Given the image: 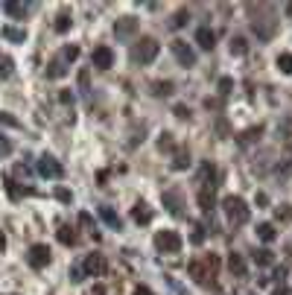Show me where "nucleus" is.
Returning a JSON list of instances; mask_svg holds the SVG:
<instances>
[{
	"label": "nucleus",
	"mask_w": 292,
	"mask_h": 295,
	"mask_svg": "<svg viewBox=\"0 0 292 295\" xmlns=\"http://www.w3.org/2000/svg\"><path fill=\"white\" fill-rule=\"evenodd\" d=\"M216 269H219V257H216V254H205L202 260L190 263V275H193L199 284H208V278L213 281V278H216Z\"/></svg>",
	"instance_id": "obj_1"
},
{
	"label": "nucleus",
	"mask_w": 292,
	"mask_h": 295,
	"mask_svg": "<svg viewBox=\"0 0 292 295\" xmlns=\"http://www.w3.org/2000/svg\"><path fill=\"white\" fill-rule=\"evenodd\" d=\"M158 50H161V44L155 41V38H140L137 44H134V50H131V59L134 62H140V65H149V62H155V56H158Z\"/></svg>",
	"instance_id": "obj_2"
},
{
	"label": "nucleus",
	"mask_w": 292,
	"mask_h": 295,
	"mask_svg": "<svg viewBox=\"0 0 292 295\" xmlns=\"http://www.w3.org/2000/svg\"><path fill=\"white\" fill-rule=\"evenodd\" d=\"M222 208H225L228 219H231L234 225H246V222H249V208H246V202L240 196H228L225 202H222Z\"/></svg>",
	"instance_id": "obj_3"
},
{
	"label": "nucleus",
	"mask_w": 292,
	"mask_h": 295,
	"mask_svg": "<svg viewBox=\"0 0 292 295\" xmlns=\"http://www.w3.org/2000/svg\"><path fill=\"white\" fill-rule=\"evenodd\" d=\"M155 246L164 254H175V252H181V234L178 231H161L155 237Z\"/></svg>",
	"instance_id": "obj_4"
},
{
	"label": "nucleus",
	"mask_w": 292,
	"mask_h": 295,
	"mask_svg": "<svg viewBox=\"0 0 292 295\" xmlns=\"http://www.w3.org/2000/svg\"><path fill=\"white\" fill-rule=\"evenodd\" d=\"M38 172H41L44 178H62V175H65V167L59 164L53 155H41V158H38Z\"/></svg>",
	"instance_id": "obj_5"
},
{
	"label": "nucleus",
	"mask_w": 292,
	"mask_h": 295,
	"mask_svg": "<svg viewBox=\"0 0 292 295\" xmlns=\"http://www.w3.org/2000/svg\"><path fill=\"white\" fill-rule=\"evenodd\" d=\"M27 263H30L33 269H44V266L50 263V249H47L44 243H35L33 249H30V254H27Z\"/></svg>",
	"instance_id": "obj_6"
},
{
	"label": "nucleus",
	"mask_w": 292,
	"mask_h": 295,
	"mask_svg": "<svg viewBox=\"0 0 292 295\" xmlns=\"http://www.w3.org/2000/svg\"><path fill=\"white\" fill-rule=\"evenodd\" d=\"M91 65L99 67V70H108V67L114 65V50H111V47H105V44L97 47V50L91 53Z\"/></svg>",
	"instance_id": "obj_7"
},
{
	"label": "nucleus",
	"mask_w": 292,
	"mask_h": 295,
	"mask_svg": "<svg viewBox=\"0 0 292 295\" xmlns=\"http://www.w3.org/2000/svg\"><path fill=\"white\" fill-rule=\"evenodd\" d=\"M169 47H172L175 59H178V62H181L184 67H193V65H196V53L190 50V47H187V41H172Z\"/></svg>",
	"instance_id": "obj_8"
},
{
	"label": "nucleus",
	"mask_w": 292,
	"mask_h": 295,
	"mask_svg": "<svg viewBox=\"0 0 292 295\" xmlns=\"http://www.w3.org/2000/svg\"><path fill=\"white\" fill-rule=\"evenodd\" d=\"M251 30L257 33L260 41H269V38H272V33H275V21H272V18H263V21H251Z\"/></svg>",
	"instance_id": "obj_9"
},
{
	"label": "nucleus",
	"mask_w": 292,
	"mask_h": 295,
	"mask_svg": "<svg viewBox=\"0 0 292 295\" xmlns=\"http://www.w3.org/2000/svg\"><path fill=\"white\" fill-rule=\"evenodd\" d=\"M196 41H199V47H202V50H213V44H216V33H213L210 27H199V30H196Z\"/></svg>",
	"instance_id": "obj_10"
},
{
	"label": "nucleus",
	"mask_w": 292,
	"mask_h": 295,
	"mask_svg": "<svg viewBox=\"0 0 292 295\" xmlns=\"http://www.w3.org/2000/svg\"><path fill=\"white\" fill-rule=\"evenodd\" d=\"M82 272H88V275H102V272H105V260H102V254H88L85 263H82Z\"/></svg>",
	"instance_id": "obj_11"
},
{
	"label": "nucleus",
	"mask_w": 292,
	"mask_h": 295,
	"mask_svg": "<svg viewBox=\"0 0 292 295\" xmlns=\"http://www.w3.org/2000/svg\"><path fill=\"white\" fill-rule=\"evenodd\" d=\"M164 208H167L169 213H175V216L184 213V211H181V196H178V190H167V193H164Z\"/></svg>",
	"instance_id": "obj_12"
},
{
	"label": "nucleus",
	"mask_w": 292,
	"mask_h": 295,
	"mask_svg": "<svg viewBox=\"0 0 292 295\" xmlns=\"http://www.w3.org/2000/svg\"><path fill=\"white\" fill-rule=\"evenodd\" d=\"M134 30H137V21H134V18H120V21L114 24V35H117V38H129Z\"/></svg>",
	"instance_id": "obj_13"
},
{
	"label": "nucleus",
	"mask_w": 292,
	"mask_h": 295,
	"mask_svg": "<svg viewBox=\"0 0 292 295\" xmlns=\"http://www.w3.org/2000/svg\"><path fill=\"white\" fill-rule=\"evenodd\" d=\"M131 216H134V222H143V225H146V222H152V211H146V205H143V202H137V205H134Z\"/></svg>",
	"instance_id": "obj_14"
},
{
	"label": "nucleus",
	"mask_w": 292,
	"mask_h": 295,
	"mask_svg": "<svg viewBox=\"0 0 292 295\" xmlns=\"http://www.w3.org/2000/svg\"><path fill=\"white\" fill-rule=\"evenodd\" d=\"M228 269H231L237 278H246V260H243L240 254H231V257H228Z\"/></svg>",
	"instance_id": "obj_15"
},
{
	"label": "nucleus",
	"mask_w": 292,
	"mask_h": 295,
	"mask_svg": "<svg viewBox=\"0 0 292 295\" xmlns=\"http://www.w3.org/2000/svg\"><path fill=\"white\" fill-rule=\"evenodd\" d=\"M257 237L263 240V243H272V240L278 237V231H275L272 222H263V225H257Z\"/></svg>",
	"instance_id": "obj_16"
},
{
	"label": "nucleus",
	"mask_w": 292,
	"mask_h": 295,
	"mask_svg": "<svg viewBox=\"0 0 292 295\" xmlns=\"http://www.w3.org/2000/svg\"><path fill=\"white\" fill-rule=\"evenodd\" d=\"M246 50H249V41H246L243 35H234V38H231V53H234V56H246Z\"/></svg>",
	"instance_id": "obj_17"
},
{
	"label": "nucleus",
	"mask_w": 292,
	"mask_h": 295,
	"mask_svg": "<svg viewBox=\"0 0 292 295\" xmlns=\"http://www.w3.org/2000/svg\"><path fill=\"white\" fill-rule=\"evenodd\" d=\"M65 73H67V67H65V62H59V59L50 62V67H47V76H50V79H62Z\"/></svg>",
	"instance_id": "obj_18"
},
{
	"label": "nucleus",
	"mask_w": 292,
	"mask_h": 295,
	"mask_svg": "<svg viewBox=\"0 0 292 295\" xmlns=\"http://www.w3.org/2000/svg\"><path fill=\"white\" fill-rule=\"evenodd\" d=\"M199 205H202L205 213H210V211H213V190H202V193H199Z\"/></svg>",
	"instance_id": "obj_19"
},
{
	"label": "nucleus",
	"mask_w": 292,
	"mask_h": 295,
	"mask_svg": "<svg viewBox=\"0 0 292 295\" xmlns=\"http://www.w3.org/2000/svg\"><path fill=\"white\" fill-rule=\"evenodd\" d=\"M59 243H62V246H73V243H76V234H73L70 225H62V228H59Z\"/></svg>",
	"instance_id": "obj_20"
},
{
	"label": "nucleus",
	"mask_w": 292,
	"mask_h": 295,
	"mask_svg": "<svg viewBox=\"0 0 292 295\" xmlns=\"http://www.w3.org/2000/svg\"><path fill=\"white\" fill-rule=\"evenodd\" d=\"M3 9H6V15H12V18H24L30 6H24V3H6Z\"/></svg>",
	"instance_id": "obj_21"
},
{
	"label": "nucleus",
	"mask_w": 292,
	"mask_h": 295,
	"mask_svg": "<svg viewBox=\"0 0 292 295\" xmlns=\"http://www.w3.org/2000/svg\"><path fill=\"white\" fill-rule=\"evenodd\" d=\"M99 216H102V219H105L111 228H120V216H117L111 208H99Z\"/></svg>",
	"instance_id": "obj_22"
},
{
	"label": "nucleus",
	"mask_w": 292,
	"mask_h": 295,
	"mask_svg": "<svg viewBox=\"0 0 292 295\" xmlns=\"http://www.w3.org/2000/svg\"><path fill=\"white\" fill-rule=\"evenodd\" d=\"M0 35H3V38H9V41H24V38H27L24 30H15V27H3Z\"/></svg>",
	"instance_id": "obj_23"
},
{
	"label": "nucleus",
	"mask_w": 292,
	"mask_h": 295,
	"mask_svg": "<svg viewBox=\"0 0 292 295\" xmlns=\"http://www.w3.org/2000/svg\"><path fill=\"white\" fill-rule=\"evenodd\" d=\"M254 263H260V266H272V263H275V254H272L269 249H260V252H254Z\"/></svg>",
	"instance_id": "obj_24"
},
{
	"label": "nucleus",
	"mask_w": 292,
	"mask_h": 295,
	"mask_svg": "<svg viewBox=\"0 0 292 295\" xmlns=\"http://www.w3.org/2000/svg\"><path fill=\"white\" fill-rule=\"evenodd\" d=\"M175 169H184V167H190V152H184V149H178L175 152V161H172Z\"/></svg>",
	"instance_id": "obj_25"
},
{
	"label": "nucleus",
	"mask_w": 292,
	"mask_h": 295,
	"mask_svg": "<svg viewBox=\"0 0 292 295\" xmlns=\"http://www.w3.org/2000/svg\"><path fill=\"white\" fill-rule=\"evenodd\" d=\"M278 67H281V73H292V53H281L278 56Z\"/></svg>",
	"instance_id": "obj_26"
},
{
	"label": "nucleus",
	"mask_w": 292,
	"mask_h": 295,
	"mask_svg": "<svg viewBox=\"0 0 292 295\" xmlns=\"http://www.w3.org/2000/svg\"><path fill=\"white\" fill-rule=\"evenodd\" d=\"M70 24H73V18H70L67 12H62V15L56 18V30H59V33H67V30H70Z\"/></svg>",
	"instance_id": "obj_27"
},
{
	"label": "nucleus",
	"mask_w": 292,
	"mask_h": 295,
	"mask_svg": "<svg viewBox=\"0 0 292 295\" xmlns=\"http://www.w3.org/2000/svg\"><path fill=\"white\" fill-rule=\"evenodd\" d=\"M260 134H263V129H249V131H243V134H240V143H243V146H246V143H251V140H257Z\"/></svg>",
	"instance_id": "obj_28"
},
{
	"label": "nucleus",
	"mask_w": 292,
	"mask_h": 295,
	"mask_svg": "<svg viewBox=\"0 0 292 295\" xmlns=\"http://www.w3.org/2000/svg\"><path fill=\"white\" fill-rule=\"evenodd\" d=\"M155 97H169L172 94V82H155Z\"/></svg>",
	"instance_id": "obj_29"
},
{
	"label": "nucleus",
	"mask_w": 292,
	"mask_h": 295,
	"mask_svg": "<svg viewBox=\"0 0 292 295\" xmlns=\"http://www.w3.org/2000/svg\"><path fill=\"white\" fill-rule=\"evenodd\" d=\"M275 216H278L281 222H290V219H292V205H284V208H278V211H275Z\"/></svg>",
	"instance_id": "obj_30"
},
{
	"label": "nucleus",
	"mask_w": 292,
	"mask_h": 295,
	"mask_svg": "<svg viewBox=\"0 0 292 295\" xmlns=\"http://www.w3.org/2000/svg\"><path fill=\"white\" fill-rule=\"evenodd\" d=\"M231 88H234V79H231V76H222V79H219V94L228 97V94H231Z\"/></svg>",
	"instance_id": "obj_31"
},
{
	"label": "nucleus",
	"mask_w": 292,
	"mask_h": 295,
	"mask_svg": "<svg viewBox=\"0 0 292 295\" xmlns=\"http://www.w3.org/2000/svg\"><path fill=\"white\" fill-rule=\"evenodd\" d=\"M187 21H190V15H187V12H184V9H181V12H178V15H175V18H172V27H175V30H181V27H184V24H187Z\"/></svg>",
	"instance_id": "obj_32"
},
{
	"label": "nucleus",
	"mask_w": 292,
	"mask_h": 295,
	"mask_svg": "<svg viewBox=\"0 0 292 295\" xmlns=\"http://www.w3.org/2000/svg\"><path fill=\"white\" fill-rule=\"evenodd\" d=\"M9 73H12V59L3 56V59H0V79H6Z\"/></svg>",
	"instance_id": "obj_33"
},
{
	"label": "nucleus",
	"mask_w": 292,
	"mask_h": 295,
	"mask_svg": "<svg viewBox=\"0 0 292 295\" xmlns=\"http://www.w3.org/2000/svg\"><path fill=\"white\" fill-rule=\"evenodd\" d=\"M0 123H3V126H12V129H18V126H21V123H18L12 114H6V111H0Z\"/></svg>",
	"instance_id": "obj_34"
},
{
	"label": "nucleus",
	"mask_w": 292,
	"mask_h": 295,
	"mask_svg": "<svg viewBox=\"0 0 292 295\" xmlns=\"http://www.w3.org/2000/svg\"><path fill=\"white\" fill-rule=\"evenodd\" d=\"M65 59L67 62H76L79 59V47H65Z\"/></svg>",
	"instance_id": "obj_35"
},
{
	"label": "nucleus",
	"mask_w": 292,
	"mask_h": 295,
	"mask_svg": "<svg viewBox=\"0 0 292 295\" xmlns=\"http://www.w3.org/2000/svg\"><path fill=\"white\" fill-rule=\"evenodd\" d=\"M0 155H12V143L0 134Z\"/></svg>",
	"instance_id": "obj_36"
},
{
	"label": "nucleus",
	"mask_w": 292,
	"mask_h": 295,
	"mask_svg": "<svg viewBox=\"0 0 292 295\" xmlns=\"http://www.w3.org/2000/svg\"><path fill=\"white\" fill-rule=\"evenodd\" d=\"M172 111H175V117H181V120H184V117H190V108H187V105H175Z\"/></svg>",
	"instance_id": "obj_37"
},
{
	"label": "nucleus",
	"mask_w": 292,
	"mask_h": 295,
	"mask_svg": "<svg viewBox=\"0 0 292 295\" xmlns=\"http://www.w3.org/2000/svg\"><path fill=\"white\" fill-rule=\"evenodd\" d=\"M193 243L199 246V243H205V228L202 225H196V231H193Z\"/></svg>",
	"instance_id": "obj_38"
},
{
	"label": "nucleus",
	"mask_w": 292,
	"mask_h": 295,
	"mask_svg": "<svg viewBox=\"0 0 292 295\" xmlns=\"http://www.w3.org/2000/svg\"><path fill=\"white\" fill-rule=\"evenodd\" d=\"M169 137H172L169 131H167V134H161V140H158V146H161V149H169V146H172V140H169Z\"/></svg>",
	"instance_id": "obj_39"
},
{
	"label": "nucleus",
	"mask_w": 292,
	"mask_h": 295,
	"mask_svg": "<svg viewBox=\"0 0 292 295\" xmlns=\"http://www.w3.org/2000/svg\"><path fill=\"white\" fill-rule=\"evenodd\" d=\"M56 196H59V202H70V190H65V187H59V190H56Z\"/></svg>",
	"instance_id": "obj_40"
},
{
	"label": "nucleus",
	"mask_w": 292,
	"mask_h": 295,
	"mask_svg": "<svg viewBox=\"0 0 292 295\" xmlns=\"http://www.w3.org/2000/svg\"><path fill=\"white\" fill-rule=\"evenodd\" d=\"M59 99H62L65 105H73V94H70V91H62V94H59Z\"/></svg>",
	"instance_id": "obj_41"
},
{
	"label": "nucleus",
	"mask_w": 292,
	"mask_h": 295,
	"mask_svg": "<svg viewBox=\"0 0 292 295\" xmlns=\"http://www.w3.org/2000/svg\"><path fill=\"white\" fill-rule=\"evenodd\" d=\"M257 205H269V196H266V193H257Z\"/></svg>",
	"instance_id": "obj_42"
},
{
	"label": "nucleus",
	"mask_w": 292,
	"mask_h": 295,
	"mask_svg": "<svg viewBox=\"0 0 292 295\" xmlns=\"http://www.w3.org/2000/svg\"><path fill=\"white\" fill-rule=\"evenodd\" d=\"M275 295H290V287H278V290H275Z\"/></svg>",
	"instance_id": "obj_43"
},
{
	"label": "nucleus",
	"mask_w": 292,
	"mask_h": 295,
	"mask_svg": "<svg viewBox=\"0 0 292 295\" xmlns=\"http://www.w3.org/2000/svg\"><path fill=\"white\" fill-rule=\"evenodd\" d=\"M134 295H152V293H149L146 287H137V290H134Z\"/></svg>",
	"instance_id": "obj_44"
},
{
	"label": "nucleus",
	"mask_w": 292,
	"mask_h": 295,
	"mask_svg": "<svg viewBox=\"0 0 292 295\" xmlns=\"http://www.w3.org/2000/svg\"><path fill=\"white\" fill-rule=\"evenodd\" d=\"M3 249H6V237L0 234V252H3Z\"/></svg>",
	"instance_id": "obj_45"
},
{
	"label": "nucleus",
	"mask_w": 292,
	"mask_h": 295,
	"mask_svg": "<svg viewBox=\"0 0 292 295\" xmlns=\"http://www.w3.org/2000/svg\"><path fill=\"white\" fill-rule=\"evenodd\" d=\"M287 15L292 18V3H287Z\"/></svg>",
	"instance_id": "obj_46"
}]
</instances>
